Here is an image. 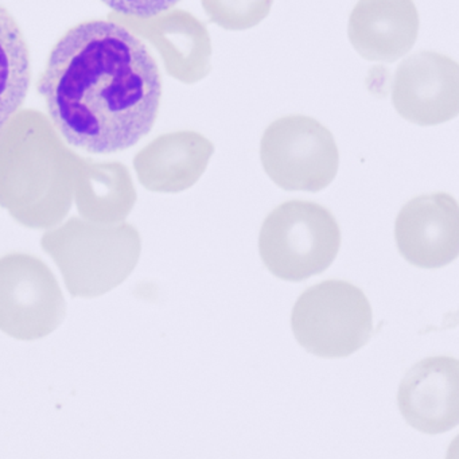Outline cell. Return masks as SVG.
Returning <instances> with one entry per match:
<instances>
[{
  "mask_svg": "<svg viewBox=\"0 0 459 459\" xmlns=\"http://www.w3.org/2000/svg\"><path fill=\"white\" fill-rule=\"evenodd\" d=\"M37 90L66 144L108 155L149 135L163 85L157 60L138 34L117 21L95 20L58 39Z\"/></svg>",
  "mask_w": 459,
  "mask_h": 459,
  "instance_id": "cell-1",
  "label": "cell"
},
{
  "mask_svg": "<svg viewBox=\"0 0 459 459\" xmlns=\"http://www.w3.org/2000/svg\"><path fill=\"white\" fill-rule=\"evenodd\" d=\"M79 154L47 115L22 109L0 134V208L30 230H50L74 201Z\"/></svg>",
  "mask_w": 459,
  "mask_h": 459,
  "instance_id": "cell-2",
  "label": "cell"
},
{
  "mask_svg": "<svg viewBox=\"0 0 459 459\" xmlns=\"http://www.w3.org/2000/svg\"><path fill=\"white\" fill-rule=\"evenodd\" d=\"M41 247L57 264L69 294L91 299L117 289L133 273L142 238L128 222L103 225L72 217L48 230Z\"/></svg>",
  "mask_w": 459,
  "mask_h": 459,
  "instance_id": "cell-3",
  "label": "cell"
},
{
  "mask_svg": "<svg viewBox=\"0 0 459 459\" xmlns=\"http://www.w3.org/2000/svg\"><path fill=\"white\" fill-rule=\"evenodd\" d=\"M341 248V230L332 212L311 201L292 200L263 222L259 252L267 270L286 281L325 273Z\"/></svg>",
  "mask_w": 459,
  "mask_h": 459,
  "instance_id": "cell-4",
  "label": "cell"
},
{
  "mask_svg": "<svg viewBox=\"0 0 459 459\" xmlns=\"http://www.w3.org/2000/svg\"><path fill=\"white\" fill-rule=\"evenodd\" d=\"M291 327L299 345L321 359H343L367 345L373 314L361 289L326 281L306 290L295 303Z\"/></svg>",
  "mask_w": 459,
  "mask_h": 459,
  "instance_id": "cell-5",
  "label": "cell"
},
{
  "mask_svg": "<svg viewBox=\"0 0 459 459\" xmlns=\"http://www.w3.org/2000/svg\"><path fill=\"white\" fill-rule=\"evenodd\" d=\"M260 160L281 189L318 193L334 181L340 152L333 134L318 120L287 115L263 134Z\"/></svg>",
  "mask_w": 459,
  "mask_h": 459,
  "instance_id": "cell-6",
  "label": "cell"
},
{
  "mask_svg": "<svg viewBox=\"0 0 459 459\" xmlns=\"http://www.w3.org/2000/svg\"><path fill=\"white\" fill-rule=\"evenodd\" d=\"M66 316L60 284L49 265L29 254L0 257V330L20 341L52 334Z\"/></svg>",
  "mask_w": 459,
  "mask_h": 459,
  "instance_id": "cell-7",
  "label": "cell"
},
{
  "mask_svg": "<svg viewBox=\"0 0 459 459\" xmlns=\"http://www.w3.org/2000/svg\"><path fill=\"white\" fill-rule=\"evenodd\" d=\"M392 103L413 125L450 122L459 115V64L429 50L410 56L397 66Z\"/></svg>",
  "mask_w": 459,
  "mask_h": 459,
  "instance_id": "cell-8",
  "label": "cell"
},
{
  "mask_svg": "<svg viewBox=\"0 0 459 459\" xmlns=\"http://www.w3.org/2000/svg\"><path fill=\"white\" fill-rule=\"evenodd\" d=\"M394 240L410 264L446 267L459 256V204L447 193L412 198L397 214Z\"/></svg>",
  "mask_w": 459,
  "mask_h": 459,
  "instance_id": "cell-9",
  "label": "cell"
},
{
  "mask_svg": "<svg viewBox=\"0 0 459 459\" xmlns=\"http://www.w3.org/2000/svg\"><path fill=\"white\" fill-rule=\"evenodd\" d=\"M111 20L127 26L149 42L162 58L169 76L182 84H195L212 71V39L206 26L185 10L173 9L152 18Z\"/></svg>",
  "mask_w": 459,
  "mask_h": 459,
  "instance_id": "cell-10",
  "label": "cell"
},
{
  "mask_svg": "<svg viewBox=\"0 0 459 459\" xmlns=\"http://www.w3.org/2000/svg\"><path fill=\"white\" fill-rule=\"evenodd\" d=\"M397 405L408 426L437 435L459 426V359L427 357L400 384Z\"/></svg>",
  "mask_w": 459,
  "mask_h": 459,
  "instance_id": "cell-11",
  "label": "cell"
},
{
  "mask_svg": "<svg viewBox=\"0 0 459 459\" xmlns=\"http://www.w3.org/2000/svg\"><path fill=\"white\" fill-rule=\"evenodd\" d=\"M419 26L412 0H359L349 17V41L365 60L392 64L412 49Z\"/></svg>",
  "mask_w": 459,
  "mask_h": 459,
  "instance_id": "cell-12",
  "label": "cell"
},
{
  "mask_svg": "<svg viewBox=\"0 0 459 459\" xmlns=\"http://www.w3.org/2000/svg\"><path fill=\"white\" fill-rule=\"evenodd\" d=\"M214 146L195 131L165 134L134 158L139 182L150 192L176 195L197 184L213 157Z\"/></svg>",
  "mask_w": 459,
  "mask_h": 459,
  "instance_id": "cell-13",
  "label": "cell"
},
{
  "mask_svg": "<svg viewBox=\"0 0 459 459\" xmlns=\"http://www.w3.org/2000/svg\"><path fill=\"white\" fill-rule=\"evenodd\" d=\"M74 203L80 216L96 224H120L136 204L130 170L120 162L77 158Z\"/></svg>",
  "mask_w": 459,
  "mask_h": 459,
  "instance_id": "cell-14",
  "label": "cell"
},
{
  "mask_svg": "<svg viewBox=\"0 0 459 459\" xmlns=\"http://www.w3.org/2000/svg\"><path fill=\"white\" fill-rule=\"evenodd\" d=\"M30 82L28 42L15 18L0 4V134L22 111Z\"/></svg>",
  "mask_w": 459,
  "mask_h": 459,
  "instance_id": "cell-15",
  "label": "cell"
},
{
  "mask_svg": "<svg viewBox=\"0 0 459 459\" xmlns=\"http://www.w3.org/2000/svg\"><path fill=\"white\" fill-rule=\"evenodd\" d=\"M211 22L224 30L244 31L262 23L273 0H201Z\"/></svg>",
  "mask_w": 459,
  "mask_h": 459,
  "instance_id": "cell-16",
  "label": "cell"
},
{
  "mask_svg": "<svg viewBox=\"0 0 459 459\" xmlns=\"http://www.w3.org/2000/svg\"><path fill=\"white\" fill-rule=\"evenodd\" d=\"M115 14L131 18H152L176 9L182 0H101Z\"/></svg>",
  "mask_w": 459,
  "mask_h": 459,
  "instance_id": "cell-17",
  "label": "cell"
},
{
  "mask_svg": "<svg viewBox=\"0 0 459 459\" xmlns=\"http://www.w3.org/2000/svg\"><path fill=\"white\" fill-rule=\"evenodd\" d=\"M448 459H459V435L453 440L447 450Z\"/></svg>",
  "mask_w": 459,
  "mask_h": 459,
  "instance_id": "cell-18",
  "label": "cell"
}]
</instances>
